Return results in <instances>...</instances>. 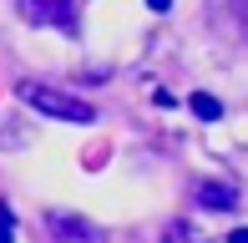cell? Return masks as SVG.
Wrapping results in <instances>:
<instances>
[{"label": "cell", "instance_id": "1", "mask_svg": "<svg viewBox=\"0 0 248 243\" xmlns=\"http://www.w3.org/2000/svg\"><path fill=\"white\" fill-rule=\"evenodd\" d=\"M16 96L26 106H36V112L56 117V122H92L96 117L92 102H81V96H71V91H56V86H46V81H20Z\"/></svg>", "mask_w": 248, "mask_h": 243}, {"label": "cell", "instance_id": "2", "mask_svg": "<svg viewBox=\"0 0 248 243\" xmlns=\"http://www.w3.org/2000/svg\"><path fill=\"white\" fill-rule=\"evenodd\" d=\"M46 228L56 243H107V228H96L81 213H46Z\"/></svg>", "mask_w": 248, "mask_h": 243}, {"label": "cell", "instance_id": "3", "mask_svg": "<svg viewBox=\"0 0 248 243\" xmlns=\"http://www.w3.org/2000/svg\"><path fill=\"white\" fill-rule=\"evenodd\" d=\"M16 10L31 26H71L76 20V0H20Z\"/></svg>", "mask_w": 248, "mask_h": 243}, {"label": "cell", "instance_id": "4", "mask_svg": "<svg viewBox=\"0 0 248 243\" xmlns=\"http://www.w3.org/2000/svg\"><path fill=\"white\" fill-rule=\"evenodd\" d=\"M198 203L213 213H233L238 208V187L233 182H198Z\"/></svg>", "mask_w": 248, "mask_h": 243}, {"label": "cell", "instance_id": "5", "mask_svg": "<svg viewBox=\"0 0 248 243\" xmlns=\"http://www.w3.org/2000/svg\"><path fill=\"white\" fill-rule=\"evenodd\" d=\"M193 117H202V122H218L223 117V106H218V96H208V91H193Z\"/></svg>", "mask_w": 248, "mask_h": 243}, {"label": "cell", "instance_id": "6", "mask_svg": "<svg viewBox=\"0 0 248 243\" xmlns=\"http://www.w3.org/2000/svg\"><path fill=\"white\" fill-rule=\"evenodd\" d=\"M0 243H16V238H10V213H5V208H0Z\"/></svg>", "mask_w": 248, "mask_h": 243}, {"label": "cell", "instance_id": "7", "mask_svg": "<svg viewBox=\"0 0 248 243\" xmlns=\"http://www.w3.org/2000/svg\"><path fill=\"white\" fill-rule=\"evenodd\" d=\"M228 243H248V228H233V238Z\"/></svg>", "mask_w": 248, "mask_h": 243}, {"label": "cell", "instance_id": "8", "mask_svg": "<svg viewBox=\"0 0 248 243\" xmlns=\"http://www.w3.org/2000/svg\"><path fill=\"white\" fill-rule=\"evenodd\" d=\"M147 5H152V10H167V5H172V0H147Z\"/></svg>", "mask_w": 248, "mask_h": 243}]
</instances>
